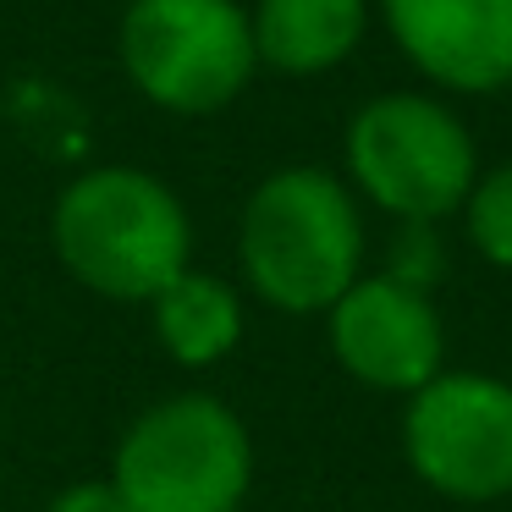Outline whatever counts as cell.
Segmentation results:
<instances>
[{
    "label": "cell",
    "instance_id": "cell-10",
    "mask_svg": "<svg viewBox=\"0 0 512 512\" xmlns=\"http://www.w3.org/2000/svg\"><path fill=\"white\" fill-rule=\"evenodd\" d=\"M149 314H155V342L182 369H210L243 342V298L221 276H204L193 265L149 298Z\"/></svg>",
    "mask_w": 512,
    "mask_h": 512
},
{
    "label": "cell",
    "instance_id": "cell-12",
    "mask_svg": "<svg viewBox=\"0 0 512 512\" xmlns=\"http://www.w3.org/2000/svg\"><path fill=\"white\" fill-rule=\"evenodd\" d=\"M391 281H402V287H419L430 292L435 281L446 276V248L441 237H435L430 221H402V237L391 243Z\"/></svg>",
    "mask_w": 512,
    "mask_h": 512
},
{
    "label": "cell",
    "instance_id": "cell-14",
    "mask_svg": "<svg viewBox=\"0 0 512 512\" xmlns=\"http://www.w3.org/2000/svg\"><path fill=\"white\" fill-rule=\"evenodd\" d=\"M507 380H512V375H507Z\"/></svg>",
    "mask_w": 512,
    "mask_h": 512
},
{
    "label": "cell",
    "instance_id": "cell-9",
    "mask_svg": "<svg viewBox=\"0 0 512 512\" xmlns=\"http://www.w3.org/2000/svg\"><path fill=\"white\" fill-rule=\"evenodd\" d=\"M248 28H254L259 67L287 78H320L364 45L369 0H254Z\"/></svg>",
    "mask_w": 512,
    "mask_h": 512
},
{
    "label": "cell",
    "instance_id": "cell-5",
    "mask_svg": "<svg viewBox=\"0 0 512 512\" xmlns=\"http://www.w3.org/2000/svg\"><path fill=\"white\" fill-rule=\"evenodd\" d=\"M116 56L133 89L171 116L226 111L259 72L243 0H133Z\"/></svg>",
    "mask_w": 512,
    "mask_h": 512
},
{
    "label": "cell",
    "instance_id": "cell-11",
    "mask_svg": "<svg viewBox=\"0 0 512 512\" xmlns=\"http://www.w3.org/2000/svg\"><path fill=\"white\" fill-rule=\"evenodd\" d=\"M457 215H463L474 254H485L496 270H512V160L479 171Z\"/></svg>",
    "mask_w": 512,
    "mask_h": 512
},
{
    "label": "cell",
    "instance_id": "cell-2",
    "mask_svg": "<svg viewBox=\"0 0 512 512\" xmlns=\"http://www.w3.org/2000/svg\"><path fill=\"white\" fill-rule=\"evenodd\" d=\"M243 281L281 314H325L364 276V215L336 171L281 166L237 221Z\"/></svg>",
    "mask_w": 512,
    "mask_h": 512
},
{
    "label": "cell",
    "instance_id": "cell-1",
    "mask_svg": "<svg viewBox=\"0 0 512 512\" xmlns=\"http://www.w3.org/2000/svg\"><path fill=\"white\" fill-rule=\"evenodd\" d=\"M50 243L78 287L111 303H149L193 259L188 204L138 166H94L61 188Z\"/></svg>",
    "mask_w": 512,
    "mask_h": 512
},
{
    "label": "cell",
    "instance_id": "cell-6",
    "mask_svg": "<svg viewBox=\"0 0 512 512\" xmlns=\"http://www.w3.org/2000/svg\"><path fill=\"white\" fill-rule=\"evenodd\" d=\"M408 468L446 501L512 496V380L441 369L402 413Z\"/></svg>",
    "mask_w": 512,
    "mask_h": 512
},
{
    "label": "cell",
    "instance_id": "cell-4",
    "mask_svg": "<svg viewBox=\"0 0 512 512\" xmlns=\"http://www.w3.org/2000/svg\"><path fill=\"white\" fill-rule=\"evenodd\" d=\"M342 155L353 188L397 221H446L479 177L474 133L435 94H375L358 105Z\"/></svg>",
    "mask_w": 512,
    "mask_h": 512
},
{
    "label": "cell",
    "instance_id": "cell-13",
    "mask_svg": "<svg viewBox=\"0 0 512 512\" xmlns=\"http://www.w3.org/2000/svg\"><path fill=\"white\" fill-rule=\"evenodd\" d=\"M45 512H127V501L111 479H78V485H67Z\"/></svg>",
    "mask_w": 512,
    "mask_h": 512
},
{
    "label": "cell",
    "instance_id": "cell-3",
    "mask_svg": "<svg viewBox=\"0 0 512 512\" xmlns=\"http://www.w3.org/2000/svg\"><path fill=\"white\" fill-rule=\"evenodd\" d=\"M111 485L127 512H243L254 485V435L221 397L177 391L122 430Z\"/></svg>",
    "mask_w": 512,
    "mask_h": 512
},
{
    "label": "cell",
    "instance_id": "cell-8",
    "mask_svg": "<svg viewBox=\"0 0 512 512\" xmlns=\"http://www.w3.org/2000/svg\"><path fill=\"white\" fill-rule=\"evenodd\" d=\"M380 17L435 89H512V0H380Z\"/></svg>",
    "mask_w": 512,
    "mask_h": 512
},
{
    "label": "cell",
    "instance_id": "cell-7",
    "mask_svg": "<svg viewBox=\"0 0 512 512\" xmlns=\"http://www.w3.org/2000/svg\"><path fill=\"white\" fill-rule=\"evenodd\" d=\"M325 336L336 364L369 391L413 397L424 380L441 375L446 358V325L435 298L391 276H358L325 309Z\"/></svg>",
    "mask_w": 512,
    "mask_h": 512
}]
</instances>
